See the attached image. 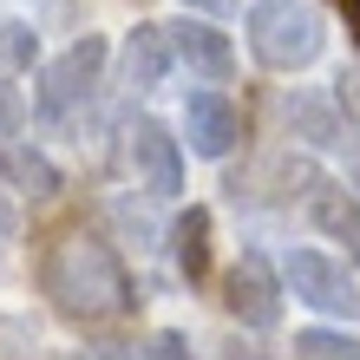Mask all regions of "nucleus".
Here are the masks:
<instances>
[{
	"label": "nucleus",
	"mask_w": 360,
	"mask_h": 360,
	"mask_svg": "<svg viewBox=\"0 0 360 360\" xmlns=\"http://www.w3.org/2000/svg\"><path fill=\"white\" fill-rule=\"evenodd\" d=\"M282 118H288V131L302 144H314V151H341V144L354 138V118H341L328 92H308V86H295L282 98Z\"/></svg>",
	"instance_id": "9"
},
{
	"label": "nucleus",
	"mask_w": 360,
	"mask_h": 360,
	"mask_svg": "<svg viewBox=\"0 0 360 360\" xmlns=\"http://www.w3.org/2000/svg\"><path fill=\"white\" fill-rule=\"evenodd\" d=\"M144 360H190V341H184L177 328H164V334L144 341Z\"/></svg>",
	"instance_id": "17"
},
{
	"label": "nucleus",
	"mask_w": 360,
	"mask_h": 360,
	"mask_svg": "<svg viewBox=\"0 0 360 360\" xmlns=\"http://www.w3.org/2000/svg\"><path fill=\"white\" fill-rule=\"evenodd\" d=\"M334 7H341V13H347V33L360 39V0H334Z\"/></svg>",
	"instance_id": "19"
},
{
	"label": "nucleus",
	"mask_w": 360,
	"mask_h": 360,
	"mask_svg": "<svg viewBox=\"0 0 360 360\" xmlns=\"http://www.w3.org/2000/svg\"><path fill=\"white\" fill-rule=\"evenodd\" d=\"M184 13H197V20H223V13H236L243 0H177Z\"/></svg>",
	"instance_id": "18"
},
{
	"label": "nucleus",
	"mask_w": 360,
	"mask_h": 360,
	"mask_svg": "<svg viewBox=\"0 0 360 360\" xmlns=\"http://www.w3.org/2000/svg\"><path fill=\"white\" fill-rule=\"evenodd\" d=\"M171 53H177V66H190V79H229L236 72L229 33L217 27V20H197V13L171 20Z\"/></svg>",
	"instance_id": "7"
},
{
	"label": "nucleus",
	"mask_w": 360,
	"mask_h": 360,
	"mask_svg": "<svg viewBox=\"0 0 360 360\" xmlns=\"http://www.w3.org/2000/svg\"><path fill=\"white\" fill-rule=\"evenodd\" d=\"M33 59H39V33L27 27V20L0 13V72H27Z\"/></svg>",
	"instance_id": "14"
},
{
	"label": "nucleus",
	"mask_w": 360,
	"mask_h": 360,
	"mask_svg": "<svg viewBox=\"0 0 360 360\" xmlns=\"http://www.w3.org/2000/svg\"><path fill=\"white\" fill-rule=\"evenodd\" d=\"M39 288L53 295V308L66 314V321H86V328L92 321H118V314L138 302L124 262L112 256V243H98V236H59L46 249V262H39Z\"/></svg>",
	"instance_id": "1"
},
{
	"label": "nucleus",
	"mask_w": 360,
	"mask_h": 360,
	"mask_svg": "<svg viewBox=\"0 0 360 360\" xmlns=\"http://www.w3.org/2000/svg\"><path fill=\"white\" fill-rule=\"evenodd\" d=\"M177 66V53H171V27H131L124 33V46H118V72H124V86L131 92H151V86H164V72Z\"/></svg>",
	"instance_id": "10"
},
{
	"label": "nucleus",
	"mask_w": 360,
	"mask_h": 360,
	"mask_svg": "<svg viewBox=\"0 0 360 360\" xmlns=\"http://www.w3.org/2000/svg\"><path fill=\"white\" fill-rule=\"evenodd\" d=\"M0 184H13L20 197L46 203V197H59V164L46 151H33V144H0Z\"/></svg>",
	"instance_id": "11"
},
{
	"label": "nucleus",
	"mask_w": 360,
	"mask_h": 360,
	"mask_svg": "<svg viewBox=\"0 0 360 360\" xmlns=\"http://www.w3.org/2000/svg\"><path fill=\"white\" fill-rule=\"evenodd\" d=\"M282 282L295 288V302H308L314 314H341V321H354V314H360V288H354V275H347L341 262L314 256V249H288Z\"/></svg>",
	"instance_id": "5"
},
{
	"label": "nucleus",
	"mask_w": 360,
	"mask_h": 360,
	"mask_svg": "<svg viewBox=\"0 0 360 360\" xmlns=\"http://www.w3.org/2000/svg\"><path fill=\"white\" fill-rule=\"evenodd\" d=\"M184 138H190L197 158H229L236 138H243V112L223 92H190L184 98Z\"/></svg>",
	"instance_id": "8"
},
{
	"label": "nucleus",
	"mask_w": 360,
	"mask_h": 360,
	"mask_svg": "<svg viewBox=\"0 0 360 360\" xmlns=\"http://www.w3.org/2000/svg\"><path fill=\"white\" fill-rule=\"evenodd\" d=\"M105 59H112V46H105L98 33L72 39L59 59H46V66L33 72V112H39V118H66V112H79V105L92 98V86H98Z\"/></svg>",
	"instance_id": "3"
},
{
	"label": "nucleus",
	"mask_w": 360,
	"mask_h": 360,
	"mask_svg": "<svg viewBox=\"0 0 360 360\" xmlns=\"http://www.w3.org/2000/svg\"><path fill=\"white\" fill-rule=\"evenodd\" d=\"M124 158H131V171H138V190H151V197H177L184 190V144L164 131L158 118H138L131 131H124Z\"/></svg>",
	"instance_id": "6"
},
{
	"label": "nucleus",
	"mask_w": 360,
	"mask_h": 360,
	"mask_svg": "<svg viewBox=\"0 0 360 360\" xmlns=\"http://www.w3.org/2000/svg\"><path fill=\"white\" fill-rule=\"evenodd\" d=\"M295 360H360V341L334 334V328H302L295 334Z\"/></svg>",
	"instance_id": "15"
},
{
	"label": "nucleus",
	"mask_w": 360,
	"mask_h": 360,
	"mask_svg": "<svg viewBox=\"0 0 360 360\" xmlns=\"http://www.w3.org/2000/svg\"><path fill=\"white\" fill-rule=\"evenodd\" d=\"M282 275L269 269V256L262 249H243L236 262H229V275H223V308L236 314L243 328H256V334H269L275 321H282Z\"/></svg>",
	"instance_id": "4"
},
{
	"label": "nucleus",
	"mask_w": 360,
	"mask_h": 360,
	"mask_svg": "<svg viewBox=\"0 0 360 360\" xmlns=\"http://www.w3.org/2000/svg\"><path fill=\"white\" fill-rule=\"evenodd\" d=\"M308 217H314V229H321L328 243H341L347 256L360 262V203L347 197V190L321 184V190H314V203H308Z\"/></svg>",
	"instance_id": "12"
},
{
	"label": "nucleus",
	"mask_w": 360,
	"mask_h": 360,
	"mask_svg": "<svg viewBox=\"0 0 360 360\" xmlns=\"http://www.w3.org/2000/svg\"><path fill=\"white\" fill-rule=\"evenodd\" d=\"M171 249H177L184 282H203L210 275V210H184L177 229H171Z\"/></svg>",
	"instance_id": "13"
},
{
	"label": "nucleus",
	"mask_w": 360,
	"mask_h": 360,
	"mask_svg": "<svg viewBox=\"0 0 360 360\" xmlns=\"http://www.w3.org/2000/svg\"><path fill=\"white\" fill-rule=\"evenodd\" d=\"M20 124H27V98H20V86H7V72H0V144H13Z\"/></svg>",
	"instance_id": "16"
},
{
	"label": "nucleus",
	"mask_w": 360,
	"mask_h": 360,
	"mask_svg": "<svg viewBox=\"0 0 360 360\" xmlns=\"http://www.w3.org/2000/svg\"><path fill=\"white\" fill-rule=\"evenodd\" d=\"M321 46H328V20L308 0H262L249 13V53L269 72H302L321 59Z\"/></svg>",
	"instance_id": "2"
}]
</instances>
